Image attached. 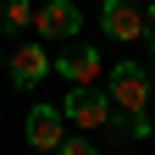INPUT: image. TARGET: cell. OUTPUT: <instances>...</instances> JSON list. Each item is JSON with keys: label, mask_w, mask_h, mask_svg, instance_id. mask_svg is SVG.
<instances>
[{"label": "cell", "mask_w": 155, "mask_h": 155, "mask_svg": "<svg viewBox=\"0 0 155 155\" xmlns=\"http://www.w3.org/2000/svg\"><path fill=\"white\" fill-rule=\"evenodd\" d=\"M105 94H111V105L122 111V116H144L150 111V72L139 67V61H116V67H105Z\"/></svg>", "instance_id": "obj_1"}, {"label": "cell", "mask_w": 155, "mask_h": 155, "mask_svg": "<svg viewBox=\"0 0 155 155\" xmlns=\"http://www.w3.org/2000/svg\"><path fill=\"white\" fill-rule=\"evenodd\" d=\"M61 111H67V122H78V127H105L111 122V94H100V89H67V100H61Z\"/></svg>", "instance_id": "obj_3"}, {"label": "cell", "mask_w": 155, "mask_h": 155, "mask_svg": "<svg viewBox=\"0 0 155 155\" xmlns=\"http://www.w3.org/2000/svg\"><path fill=\"white\" fill-rule=\"evenodd\" d=\"M22 139H28V150L55 155V150H61V139H67V111H61V105H33L28 122H22Z\"/></svg>", "instance_id": "obj_2"}, {"label": "cell", "mask_w": 155, "mask_h": 155, "mask_svg": "<svg viewBox=\"0 0 155 155\" xmlns=\"http://www.w3.org/2000/svg\"><path fill=\"white\" fill-rule=\"evenodd\" d=\"M100 28H105L111 39H122V45H133V39H144V33H150L144 11L133 6V0H105V6H100Z\"/></svg>", "instance_id": "obj_5"}, {"label": "cell", "mask_w": 155, "mask_h": 155, "mask_svg": "<svg viewBox=\"0 0 155 155\" xmlns=\"http://www.w3.org/2000/svg\"><path fill=\"white\" fill-rule=\"evenodd\" d=\"M150 50H155V33H150Z\"/></svg>", "instance_id": "obj_12"}, {"label": "cell", "mask_w": 155, "mask_h": 155, "mask_svg": "<svg viewBox=\"0 0 155 155\" xmlns=\"http://www.w3.org/2000/svg\"><path fill=\"white\" fill-rule=\"evenodd\" d=\"M50 72H61L72 89H94V83L105 78V61H100V50H94V45H78V50H67Z\"/></svg>", "instance_id": "obj_4"}, {"label": "cell", "mask_w": 155, "mask_h": 155, "mask_svg": "<svg viewBox=\"0 0 155 155\" xmlns=\"http://www.w3.org/2000/svg\"><path fill=\"white\" fill-rule=\"evenodd\" d=\"M144 22H150V33H155V0H150V11H144Z\"/></svg>", "instance_id": "obj_10"}, {"label": "cell", "mask_w": 155, "mask_h": 155, "mask_svg": "<svg viewBox=\"0 0 155 155\" xmlns=\"http://www.w3.org/2000/svg\"><path fill=\"white\" fill-rule=\"evenodd\" d=\"M78 28H83V11H78V0H45L33 17V33L45 39H72Z\"/></svg>", "instance_id": "obj_6"}, {"label": "cell", "mask_w": 155, "mask_h": 155, "mask_svg": "<svg viewBox=\"0 0 155 155\" xmlns=\"http://www.w3.org/2000/svg\"><path fill=\"white\" fill-rule=\"evenodd\" d=\"M33 155H45V150H33Z\"/></svg>", "instance_id": "obj_13"}, {"label": "cell", "mask_w": 155, "mask_h": 155, "mask_svg": "<svg viewBox=\"0 0 155 155\" xmlns=\"http://www.w3.org/2000/svg\"><path fill=\"white\" fill-rule=\"evenodd\" d=\"M50 67H55V61H50L39 45H17V50L6 55V72H11V83H17V89H33L39 78H50Z\"/></svg>", "instance_id": "obj_7"}, {"label": "cell", "mask_w": 155, "mask_h": 155, "mask_svg": "<svg viewBox=\"0 0 155 155\" xmlns=\"http://www.w3.org/2000/svg\"><path fill=\"white\" fill-rule=\"evenodd\" d=\"M0 17H6V0H0Z\"/></svg>", "instance_id": "obj_11"}, {"label": "cell", "mask_w": 155, "mask_h": 155, "mask_svg": "<svg viewBox=\"0 0 155 155\" xmlns=\"http://www.w3.org/2000/svg\"><path fill=\"white\" fill-rule=\"evenodd\" d=\"M33 0H6V17H0V28H6V33H28L33 28Z\"/></svg>", "instance_id": "obj_8"}, {"label": "cell", "mask_w": 155, "mask_h": 155, "mask_svg": "<svg viewBox=\"0 0 155 155\" xmlns=\"http://www.w3.org/2000/svg\"><path fill=\"white\" fill-rule=\"evenodd\" d=\"M55 155H94V144L83 139V127H78V133H67V139H61V150H55Z\"/></svg>", "instance_id": "obj_9"}]
</instances>
